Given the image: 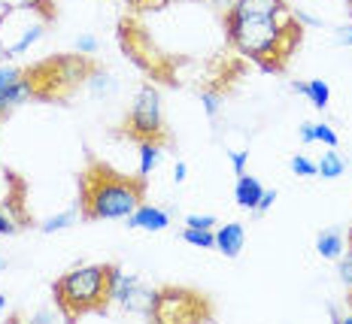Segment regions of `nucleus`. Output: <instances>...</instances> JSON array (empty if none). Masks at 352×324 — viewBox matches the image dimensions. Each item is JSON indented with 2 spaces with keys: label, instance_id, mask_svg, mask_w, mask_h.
<instances>
[{
  "label": "nucleus",
  "instance_id": "nucleus-29",
  "mask_svg": "<svg viewBox=\"0 0 352 324\" xmlns=\"http://www.w3.org/2000/svg\"><path fill=\"white\" fill-rule=\"evenodd\" d=\"M274 203H276V191H264L261 200H258V206H255L252 212H255V216H264V212H267Z\"/></svg>",
  "mask_w": 352,
  "mask_h": 324
},
{
  "label": "nucleus",
  "instance_id": "nucleus-28",
  "mask_svg": "<svg viewBox=\"0 0 352 324\" xmlns=\"http://www.w3.org/2000/svg\"><path fill=\"white\" fill-rule=\"evenodd\" d=\"M228 158H231V167H234V173H246V161H249V152H228Z\"/></svg>",
  "mask_w": 352,
  "mask_h": 324
},
{
  "label": "nucleus",
  "instance_id": "nucleus-26",
  "mask_svg": "<svg viewBox=\"0 0 352 324\" xmlns=\"http://www.w3.org/2000/svg\"><path fill=\"white\" fill-rule=\"evenodd\" d=\"M337 273H340V282H346L349 288H352V246H349V252L346 255H340L337 257Z\"/></svg>",
  "mask_w": 352,
  "mask_h": 324
},
{
  "label": "nucleus",
  "instance_id": "nucleus-34",
  "mask_svg": "<svg viewBox=\"0 0 352 324\" xmlns=\"http://www.w3.org/2000/svg\"><path fill=\"white\" fill-rule=\"evenodd\" d=\"M212 3H216V6H225V10H228V6L234 3V0H212Z\"/></svg>",
  "mask_w": 352,
  "mask_h": 324
},
{
  "label": "nucleus",
  "instance_id": "nucleus-12",
  "mask_svg": "<svg viewBox=\"0 0 352 324\" xmlns=\"http://www.w3.org/2000/svg\"><path fill=\"white\" fill-rule=\"evenodd\" d=\"M316 252H319V257H325V261H337V257L346 252L343 233L337 231V227H328V231H322L319 240H316Z\"/></svg>",
  "mask_w": 352,
  "mask_h": 324
},
{
  "label": "nucleus",
  "instance_id": "nucleus-18",
  "mask_svg": "<svg viewBox=\"0 0 352 324\" xmlns=\"http://www.w3.org/2000/svg\"><path fill=\"white\" fill-rule=\"evenodd\" d=\"M304 97L316 109H328V103H331V88H328L325 79H310L304 88Z\"/></svg>",
  "mask_w": 352,
  "mask_h": 324
},
{
  "label": "nucleus",
  "instance_id": "nucleus-37",
  "mask_svg": "<svg viewBox=\"0 0 352 324\" xmlns=\"http://www.w3.org/2000/svg\"><path fill=\"white\" fill-rule=\"evenodd\" d=\"M3 270H6V261H3V257H0V273H3Z\"/></svg>",
  "mask_w": 352,
  "mask_h": 324
},
{
  "label": "nucleus",
  "instance_id": "nucleus-38",
  "mask_svg": "<svg viewBox=\"0 0 352 324\" xmlns=\"http://www.w3.org/2000/svg\"><path fill=\"white\" fill-rule=\"evenodd\" d=\"M134 3H137V0H134ZM149 3H152V0H149ZM155 3H164V0H155Z\"/></svg>",
  "mask_w": 352,
  "mask_h": 324
},
{
  "label": "nucleus",
  "instance_id": "nucleus-23",
  "mask_svg": "<svg viewBox=\"0 0 352 324\" xmlns=\"http://www.w3.org/2000/svg\"><path fill=\"white\" fill-rule=\"evenodd\" d=\"M98 49H100V40L94 34H82L76 40V51H79V55H98Z\"/></svg>",
  "mask_w": 352,
  "mask_h": 324
},
{
  "label": "nucleus",
  "instance_id": "nucleus-16",
  "mask_svg": "<svg viewBox=\"0 0 352 324\" xmlns=\"http://www.w3.org/2000/svg\"><path fill=\"white\" fill-rule=\"evenodd\" d=\"M79 209L73 206V209H64V212H58V216H52V218H46V222L40 224V231L43 233H61V231H67V227H73L79 222Z\"/></svg>",
  "mask_w": 352,
  "mask_h": 324
},
{
  "label": "nucleus",
  "instance_id": "nucleus-35",
  "mask_svg": "<svg viewBox=\"0 0 352 324\" xmlns=\"http://www.w3.org/2000/svg\"><path fill=\"white\" fill-rule=\"evenodd\" d=\"M3 309H6V294H0V315H3Z\"/></svg>",
  "mask_w": 352,
  "mask_h": 324
},
{
  "label": "nucleus",
  "instance_id": "nucleus-31",
  "mask_svg": "<svg viewBox=\"0 0 352 324\" xmlns=\"http://www.w3.org/2000/svg\"><path fill=\"white\" fill-rule=\"evenodd\" d=\"M186 179H188V164H186V161H176V167H173V182H176V185H182Z\"/></svg>",
  "mask_w": 352,
  "mask_h": 324
},
{
  "label": "nucleus",
  "instance_id": "nucleus-3",
  "mask_svg": "<svg viewBox=\"0 0 352 324\" xmlns=\"http://www.w3.org/2000/svg\"><path fill=\"white\" fill-rule=\"evenodd\" d=\"M52 297L61 319H79V315L107 312L113 303L109 297V267L107 264H85V267L67 270L52 285Z\"/></svg>",
  "mask_w": 352,
  "mask_h": 324
},
{
  "label": "nucleus",
  "instance_id": "nucleus-22",
  "mask_svg": "<svg viewBox=\"0 0 352 324\" xmlns=\"http://www.w3.org/2000/svg\"><path fill=\"white\" fill-rule=\"evenodd\" d=\"M289 167H292V173H298V176H316V164H313L310 158H304V154H295V158L289 161Z\"/></svg>",
  "mask_w": 352,
  "mask_h": 324
},
{
  "label": "nucleus",
  "instance_id": "nucleus-4",
  "mask_svg": "<svg viewBox=\"0 0 352 324\" xmlns=\"http://www.w3.org/2000/svg\"><path fill=\"white\" fill-rule=\"evenodd\" d=\"M52 19L55 12L40 10V6L28 3V0H21L16 6H6L0 12V51H3V58L25 55L43 36V31H46V25Z\"/></svg>",
  "mask_w": 352,
  "mask_h": 324
},
{
  "label": "nucleus",
  "instance_id": "nucleus-17",
  "mask_svg": "<svg viewBox=\"0 0 352 324\" xmlns=\"http://www.w3.org/2000/svg\"><path fill=\"white\" fill-rule=\"evenodd\" d=\"M346 173V161L340 158L337 152H325L322 154V161L316 164V176H322V179H337V176Z\"/></svg>",
  "mask_w": 352,
  "mask_h": 324
},
{
  "label": "nucleus",
  "instance_id": "nucleus-2",
  "mask_svg": "<svg viewBox=\"0 0 352 324\" xmlns=\"http://www.w3.org/2000/svg\"><path fill=\"white\" fill-rule=\"evenodd\" d=\"M146 197L143 176H124L100 161H88L85 173L79 176V216L85 222L100 218H128Z\"/></svg>",
  "mask_w": 352,
  "mask_h": 324
},
{
  "label": "nucleus",
  "instance_id": "nucleus-19",
  "mask_svg": "<svg viewBox=\"0 0 352 324\" xmlns=\"http://www.w3.org/2000/svg\"><path fill=\"white\" fill-rule=\"evenodd\" d=\"M182 240L195 248H216V231H201V227H186Z\"/></svg>",
  "mask_w": 352,
  "mask_h": 324
},
{
  "label": "nucleus",
  "instance_id": "nucleus-27",
  "mask_svg": "<svg viewBox=\"0 0 352 324\" xmlns=\"http://www.w3.org/2000/svg\"><path fill=\"white\" fill-rule=\"evenodd\" d=\"M219 224L216 216H188L186 218V227H201V231H212Z\"/></svg>",
  "mask_w": 352,
  "mask_h": 324
},
{
  "label": "nucleus",
  "instance_id": "nucleus-8",
  "mask_svg": "<svg viewBox=\"0 0 352 324\" xmlns=\"http://www.w3.org/2000/svg\"><path fill=\"white\" fill-rule=\"evenodd\" d=\"M155 300H158L155 288H146L143 282H137L134 288L124 294V300L119 306L128 309V312H134V315H149V319H152V312H155Z\"/></svg>",
  "mask_w": 352,
  "mask_h": 324
},
{
  "label": "nucleus",
  "instance_id": "nucleus-30",
  "mask_svg": "<svg viewBox=\"0 0 352 324\" xmlns=\"http://www.w3.org/2000/svg\"><path fill=\"white\" fill-rule=\"evenodd\" d=\"M298 139H300L304 146L316 143V130H313V121H304V124H300V128H298Z\"/></svg>",
  "mask_w": 352,
  "mask_h": 324
},
{
  "label": "nucleus",
  "instance_id": "nucleus-33",
  "mask_svg": "<svg viewBox=\"0 0 352 324\" xmlns=\"http://www.w3.org/2000/svg\"><path fill=\"white\" fill-rule=\"evenodd\" d=\"M28 3L40 6V10H46V12H55V3H52V0H28Z\"/></svg>",
  "mask_w": 352,
  "mask_h": 324
},
{
  "label": "nucleus",
  "instance_id": "nucleus-13",
  "mask_svg": "<svg viewBox=\"0 0 352 324\" xmlns=\"http://www.w3.org/2000/svg\"><path fill=\"white\" fill-rule=\"evenodd\" d=\"M85 85H88V94H91V97H98V100L113 97V94L119 91V82H116V79L109 76V73L98 70V67H94V73L85 79Z\"/></svg>",
  "mask_w": 352,
  "mask_h": 324
},
{
  "label": "nucleus",
  "instance_id": "nucleus-9",
  "mask_svg": "<svg viewBox=\"0 0 352 324\" xmlns=\"http://www.w3.org/2000/svg\"><path fill=\"white\" fill-rule=\"evenodd\" d=\"M243 242H246V231L240 222H228L216 231V248L225 257H237L243 252Z\"/></svg>",
  "mask_w": 352,
  "mask_h": 324
},
{
  "label": "nucleus",
  "instance_id": "nucleus-20",
  "mask_svg": "<svg viewBox=\"0 0 352 324\" xmlns=\"http://www.w3.org/2000/svg\"><path fill=\"white\" fill-rule=\"evenodd\" d=\"M201 103H204V113H207V119H216L219 115V106H222V94L207 88V91H201Z\"/></svg>",
  "mask_w": 352,
  "mask_h": 324
},
{
  "label": "nucleus",
  "instance_id": "nucleus-25",
  "mask_svg": "<svg viewBox=\"0 0 352 324\" xmlns=\"http://www.w3.org/2000/svg\"><path fill=\"white\" fill-rule=\"evenodd\" d=\"M25 79V70H19V67H0V91L3 88H10V85H16Z\"/></svg>",
  "mask_w": 352,
  "mask_h": 324
},
{
  "label": "nucleus",
  "instance_id": "nucleus-7",
  "mask_svg": "<svg viewBox=\"0 0 352 324\" xmlns=\"http://www.w3.org/2000/svg\"><path fill=\"white\" fill-rule=\"evenodd\" d=\"M170 224V212L158 209V206H149V203H140L134 212L128 216V227H137V231H164Z\"/></svg>",
  "mask_w": 352,
  "mask_h": 324
},
{
  "label": "nucleus",
  "instance_id": "nucleus-10",
  "mask_svg": "<svg viewBox=\"0 0 352 324\" xmlns=\"http://www.w3.org/2000/svg\"><path fill=\"white\" fill-rule=\"evenodd\" d=\"M31 97H34V88H31V82H28V76L16 85L3 88V91H0V121H3L10 113H16L21 103H28Z\"/></svg>",
  "mask_w": 352,
  "mask_h": 324
},
{
  "label": "nucleus",
  "instance_id": "nucleus-6",
  "mask_svg": "<svg viewBox=\"0 0 352 324\" xmlns=\"http://www.w3.org/2000/svg\"><path fill=\"white\" fill-rule=\"evenodd\" d=\"M212 315L204 294L188 288H161L155 300V321H207Z\"/></svg>",
  "mask_w": 352,
  "mask_h": 324
},
{
  "label": "nucleus",
  "instance_id": "nucleus-24",
  "mask_svg": "<svg viewBox=\"0 0 352 324\" xmlns=\"http://www.w3.org/2000/svg\"><path fill=\"white\" fill-rule=\"evenodd\" d=\"M16 231H19V218L0 206V237H12Z\"/></svg>",
  "mask_w": 352,
  "mask_h": 324
},
{
  "label": "nucleus",
  "instance_id": "nucleus-21",
  "mask_svg": "<svg viewBox=\"0 0 352 324\" xmlns=\"http://www.w3.org/2000/svg\"><path fill=\"white\" fill-rule=\"evenodd\" d=\"M313 130H316V143H325L328 149H334V146L340 143V137L334 134V128H331V124L319 121V124H313Z\"/></svg>",
  "mask_w": 352,
  "mask_h": 324
},
{
  "label": "nucleus",
  "instance_id": "nucleus-1",
  "mask_svg": "<svg viewBox=\"0 0 352 324\" xmlns=\"http://www.w3.org/2000/svg\"><path fill=\"white\" fill-rule=\"evenodd\" d=\"M225 36L240 55L252 58L261 70L280 73L300 46L304 27L295 19L292 6L280 16H252L237 6H228L225 10Z\"/></svg>",
  "mask_w": 352,
  "mask_h": 324
},
{
  "label": "nucleus",
  "instance_id": "nucleus-15",
  "mask_svg": "<svg viewBox=\"0 0 352 324\" xmlns=\"http://www.w3.org/2000/svg\"><path fill=\"white\" fill-rule=\"evenodd\" d=\"M158 164H161V143H155V139L140 143V176L143 179H149Z\"/></svg>",
  "mask_w": 352,
  "mask_h": 324
},
{
  "label": "nucleus",
  "instance_id": "nucleus-5",
  "mask_svg": "<svg viewBox=\"0 0 352 324\" xmlns=\"http://www.w3.org/2000/svg\"><path fill=\"white\" fill-rule=\"evenodd\" d=\"M124 130L137 139V143H146V139H155V143L164 146V115H161V94L155 85H143L134 97V106L128 113V121H124Z\"/></svg>",
  "mask_w": 352,
  "mask_h": 324
},
{
  "label": "nucleus",
  "instance_id": "nucleus-36",
  "mask_svg": "<svg viewBox=\"0 0 352 324\" xmlns=\"http://www.w3.org/2000/svg\"><path fill=\"white\" fill-rule=\"evenodd\" d=\"M346 303H349V312H352V288H349V297H346Z\"/></svg>",
  "mask_w": 352,
  "mask_h": 324
},
{
  "label": "nucleus",
  "instance_id": "nucleus-32",
  "mask_svg": "<svg viewBox=\"0 0 352 324\" xmlns=\"http://www.w3.org/2000/svg\"><path fill=\"white\" fill-rule=\"evenodd\" d=\"M337 43H340V46H352V25L337 31Z\"/></svg>",
  "mask_w": 352,
  "mask_h": 324
},
{
  "label": "nucleus",
  "instance_id": "nucleus-14",
  "mask_svg": "<svg viewBox=\"0 0 352 324\" xmlns=\"http://www.w3.org/2000/svg\"><path fill=\"white\" fill-rule=\"evenodd\" d=\"M231 6H237V10H243V12H252V16H280V12L289 10L285 0H234Z\"/></svg>",
  "mask_w": 352,
  "mask_h": 324
},
{
  "label": "nucleus",
  "instance_id": "nucleus-11",
  "mask_svg": "<svg viewBox=\"0 0 352 324\" xmlns=\"http://www.w3.org/2000/svg\"><path fill=\"white\" fill-rule=\"evenodd\" d=\"M261 194H264V188H261V182L255 179V176H249V173L237 176V185H234V200H237L240 209H255L258 200H261Z\"/></svg>",
  "mask_w": 352,
  "mask_h": 324
}]
</instances>
